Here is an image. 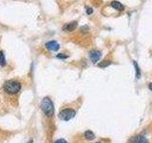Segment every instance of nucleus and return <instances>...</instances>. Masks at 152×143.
<instances>
[{"label": "nucleus", "mask_w": 152, "mask_h": 143, "mask_svg": "<svg viewBox=\"0 0 152 143\" xmlns=\"http://www.w3.org/2000/svg\"><path fill=\"white\" fill-rule=\"evenodd\" d=\"M4 91L9 94H16L21 90V83L17 80H8L4 83Z\"/></svg>", "instance_id": "obj_1"}, {"label": "nucleus", "mask_w": 152, "mask_h": 143, "mask_svg": "<svg viewBox=\"0 0 152 143\" xmlns=\"http://www.w3.org/2000/svg\"><path fill=\"white\" fill-rule=\"evenodd\" d=\"M41 110L47 116H52L54 114V107L51 99L50 97H45L41 102Z\"/></svg>", "instance_id": "obj_2"}, {"label": "nucleus", "mask_w": 152, "mask_h": 143, "mask_svg": "<svg viewBox=\"0 0 152 143\" xmlns=\"http://www.w3.org/2000/svg\"><path fill=\"white\" fill-rule=\"evenodd\" d=\"M76 114V112L72 109H64L59 113L60 119L64 121H69L70 119H72Z\"/></svg>", "instance_id": "obj_3"}, {"label": "nucleus", "mask_w": 152, "mask_h": 143, "mask_svg": "<svg viewBox=\"0 0 152 143\" xmlns=\"http://www.w3.org/2000/svg\"><path fill=\"white\" fill-rule=\"evenodd\" d=\"M89 57H90V60L92 61V63H96V62L99 61L100 58L102 57V52L98 50H92L89 52Z\"/></svg>", "instance_id": "obj_4"}, {"label": "nucleus", "mask_w": 152, "mask_h": 143, "mask_svg": "<svg viewBox=\"0 0 152 143\" xmlns=\"http://www.w3.org/2000/svg\"><path fill=\"white\" fill-rule=\"evenodd\" d=\"M46 48L49 51H51V52H57L59 49H60V45L58 42H56L54 40H51V41H49L47 42L45 44Z\"/></svg>", "instance_id": "obj_5"}, {"label": "nucleus", "mask_w": 152, "mask_h": 143, "mask_svg": "<svg viewBox=\"0 0 152 143\" xmlns=\"http://www.w3.org/2000/svg\"><path fill=\"white\" fill-rule=\"evenodd\" d=\"M78 26V23L77 21H72V22H69V23H66L63 26V31L65 32H73L76 28Z\"/></svg>", "instance_id": "obj_6"}, {"label": "nucleus", "mask_w": 152, "mask_h": 143, "mask_svg": "<svg viewBox=\"0 0 152 143\" xmlns=\"http://www.w3.org/2000/svg\"><path fill=\"white\" fill-rule=\"evenodd\" d=\"M110 7L113 8L114 10H116V11H118V12H123L124 10H125L124 5L120 2H118V1H112L110 3Z\"/></svg>", "instance_id": "obj_7"}, {"label": "nucleus", "mask_w": 152, "mask_h": 143, "mask_svg": "<svg viewBox=\"0 0 152 143\" xmlns=\"http://www.w3.org/2000/svg\"><path fill=\"white\" fill-rule=\"evenodd\" d=\"M130 143H148V139L144 136H137L130 141Z\"/></svg>", "instance_id": "obj_8"}, {"label": "nucleus", "mask_w": 152, "mask_h": 143, "mask_svg": "<svg viewBox=\"0 0 152 143\" xmlns=\"http://www.w3.org/2000/svg\"><path fill=\"white\" fill-rule=\"evenodd\" d=\"M7 64L6 61V56H5V54L3 51H0V66L5 67Z\"/></svg>", "instance_id": "obj_9"}, {"label": "nucleus", "mask_w": 152, "mask_h": 143, "mask_svg": "<svg viewBox=\"0 0 152 143\" xmlns=\"http://www.w3.org/2000/svg\"><path fill=\"white\" fill-rule=\"evenodd\" d=\"M85 137L87 138L88 140H93L95 138V135L93 133V132H91L90 130H88L85 132Z\"/></svg>", "instance_id": "obj_10"}, {"label": "nucleus", "mask_w": 152, "mask_h": 143, "mask_svg": "<svg viewBox=\"0 0 152 143\" xmlns=\"http://www.w3.org/2000/svg\"><path fill=\"white\" fill-rule=\"evenodd\" d=\"M133 65H134L135 69H136V77L137 78H140V76H141V71H140L139 65H138V63H137L135 60H133Z\"/></svg>", "instance_id": "obj_11"}, {"label": "nucleus", "mask_w": 152, "mask_h": 143, "mask_svg": "<svg viewBox=\"0 0 152 143\" xmlns=\"http://www.w3.org/2000/svg\"><path fill=\"white\" fill-rule=\"evenodd\" d=\"M110 64H111V61H109V60H104V61L101 62V63L98 64V67H100V68H107V67L109 66Z\"/></svg>", "instance_id": "obj_12"}, {"label": "nucleus", "mask_w": 152, "mask_h": 143, "mask_svg": "<svg viewBox=\"0 0 152 143\" xmlns=\"http://www.w3.org/2000/svg\"><path fill=\"white\" fill-rule=\"evenodd\" d=\"M56 57L58 59H66V58H69V55H66V54H63V52H61V54H58L56 55Z\"/></svg>", "instance_id": "obj_13"}, {"label": "nucleus", "mask_w": 152, "mask_h": 143, "mask_svg": "<svg viewBox=\"0 0 152 143\" xmlns=\"http://www.w3.org/2000/svg\"><path fill=\"white\" fill-rule=\"evenodd\" d=\"M86 13H87V14H88V15H90V14L93 13V9L90 7H86Z\"/></svg>", "instance_id": "obj_14"}, {"label": "nucleus", "mask_w": 152, "mask_h": 143, "mask_svg": "<svg viewBox=\"0 0 152 143\" xmlns=\"http://www.w3.org/2000/svg\"><path fill=\"white\" fill-rule=\"evenodd\" d=\"M54 143H68L65 139H58V140H56Z\"/></svg>", "instance_id": "obj_15"}, {"label": "nucleus", "mask_w": 152, "mask_h": 143, "mask_svg": "<svg viewBox=\"0 0 152 143\" xmlns=\"http://www.w3.org/2000/svg\"><path fill=\"white\" fill-rule=\"evenodd\" d=\"M148 88H149V90L152 91V83H149V84H148Z\"/></svg>", "instance_id": "obj_16"}, {"label": "nucleus", "mask_w": 152, "mask_h": 143, "mask_svg": "<svg viewBox=\"0 0 152 143\" xmlns=\"http://www.w3.org/2000/svg\"><path fill=\"white\" fill-rule=\"evenodd\" d=\"M28 143H32V140H30V141H28Z\"/></svg>", "instance_id": "obj_17"}, {"label": "nucleus", "mask_w": 152, "mask_h": 143, "mask_svg": "<svg viewBox=\"0 0 152 143\" xmlns=\"http://www.w3.org/2000/svg\"><path fill=\"white\" fill-rule=\"evenodd\" d=\"M98 143H100V142H98Z\"/></svg>", "instance_id": "obj_18"}]
</instances>
